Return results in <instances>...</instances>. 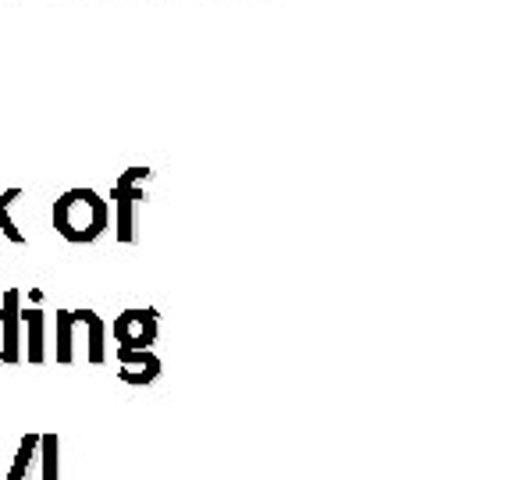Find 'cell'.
<instances>
[{
    "label": "cell",
    "mask_w": 512,
    "mask_h": 480,
    "mask_svg": "<svg viewBox=\"0 0 512 480\" xmlns=\"http://www.w3.org/2000/svg\"><path fill=\"white\" fill-rule=\"evenodd\" d=\"M0 363H4V335H0Z\"/></svg>",
    "instance_id": "12"
},
{
    "label": "cell",
    "mask_w": 512,
    "mask_h": 480,
    "mask_svg": "<svg viewBox=\"0 0 512 480\" xmlns=\"http://www.w3.org/2000/svg\"><path fill=\"white\" fill-rule=\"evenodd\" d=\"M40 463H43V480H61V438L54 431L40 434Z\"/></svg>",
    "instance_id": "10"
},
{
    "label": "cell",
    "mask_w": 512,
    "mask_h": 480,
    "mask_svg": "<svg viewBox=\"0 0 512 480\" xmlns=\"http://www.w3.org/2000/svg\"><path fill=\"white\" fill-rule=\"evenodd\" d=\"M118 377L132 388H146L160 377V356L153 349H118Z\"/></svg>",
    "instance_id": "5"
},
{
    "label": "cell",
    "mask_w": 512,
    "mask_h": 480,
    "mask_svg": "<svg viewBox=\"0 0 512 480\" xmlns=\"http://www.w3.org/2000/svg\"><path fill=\"white\" fill-rule=\"evenodd\" d=\"M0 335H4V363H22V292L8 288L0 299Z\"/></svg>",
    "instance_id": "4"
},
{
    "label": "cell",
    "mask_w": 512,
    "mask_h": 480,
    "mask_svg": "<svg viewBox=\"0 0 512 480\" xmlns=\"http://www.w3.org/2000/svg\"><path fill=\"white\" fill-rule=\"evenodd\" d=\"M36 452H40V434H22V441H18V452L15 459H11V470L4 480H29V466L32 459H36Z\"/></svg>",
    "instance_id": "9"
},
{
    "label": "cell",
    "mask_w": 512,
    "mask_h": 480,
    "mask_svg": "<svg viewBox=\"0 0 512 480\" xmlns=\"http://www.w3.org/2000/svg\"><path fill=\"white\" fill-rule=\"evenodd\" d=\"M22 356L29 363L47 360V313L40 306H22Z\"/></svg>",
    "instance_id": "6"
},
{
    "label": "cell",
    "mask_w": 512,
    "mask_h": 480,
    "mask_svg": "<svg viewBox=\"0 0 512 480\" xmlns=\"http://www.w3.org/2000/svg\"><path fill=\"white\" fill-rule=\"evenodd\" d=\"M75 324H79L82 338H86V360L104 363L107 360V324L100 313L93 310H75Z\"/></svg>",
    "instance_id": "7"
},
{
    "label": "cell",
    "mask_w": 512,
    "mask_h": 480,
    "mask_svg": "<svg viewBox=\"0 0 512 480\" xmlns=\"http://www.w3.org/2000/svg\"><path fill=\"white\" fill-rule=\"evenodd\" d=\"M153 178L150 168H128L118 175L111 189L114 200V239L132 246L136 242V210L146 203V182Z\"/></svg>",
    "instance_id": "2"
},
{
    "label": "cell",
    "mask_w": 512,
    "mask_h": 480,
    "mask_svg": "<svg viewBox=\"0 0 512 480\" xmlns=\"http://www.w3.org/2000/svg\"><path fill=\"white\" fill-rule=\"evenodd\" d=\"M18 200H22V189H18V185H15V189L0 192V235H4L8 242H15V246H22L25 232L15 224V217H11V207H15Z\"/></svg>",
    "instance_id": "8"
},
{
    "label": "cell",
    "mask_w": 512,
    "mask_h": 480,
    "mask_svg": "<svg viewBox=\"0 0 512 480\" xmlns=\"http://www.w3.org/2000/svg\"><path fill=\"white\" fill-rule=\"evenodd\" d=\"M160 331V317L150 306H132L114 320V342L118 349H153Z\"/></svg>",
    "instance_id": "3"
},
{
    "label": "cell",
    "mask_w": 512,
    "mask_h": 480,
    "mask_svg": "<svg viewBox=\"0 0 512 480\" xmlns=\"http://www.w3.org/2000/svg\"><path fill=\"white\" fill-rule=\"evenodd\" d=\"M57 363H75V320L72 310H57Z\"/></svg>",
    "instance_id": "11"
},
{
    "label": "cell",
    "mask_w": 512,
    "mask_h": 480,
    "mask_svg": "<svg viewBox=\"0 0 512 480\" xmlns=\"http://www.w3.org/2000/svg\"><path fill=\"white\" fill-rule=\"evenodd\" d=\"M54 228L64 242L72 246H89L111 228V203L89 185H75V189L61 192L54 200Z\"/></svg>",
    "instance_id": "1"
}]
</instances>
